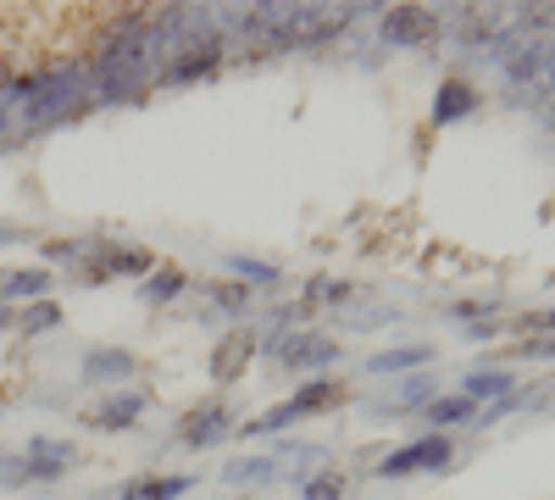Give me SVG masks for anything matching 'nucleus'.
<instances>
[{"mask_svg":"<svg viewBox=\"0 0 555 500\" xmlns=\"http://www.w3.org/2000/svg\"><path fill=\"white\" fill-rule=\"evenodd\" d=\"M444 462H450V439H416V445L400 450V457L384 462V473L395 478V473H411V467H444Z\"/></svg>","mask_w":555,"mask_h":500,"instance_id":"nucleus-1","label":"nucleus"},{"mask_svg":"<svg viewBox=\"0 0 555 500\" xmlns=\"http://www.w3.org/2000/svg\"><path fill=\"white\" fill-rule=\"evenodd\" d=\"M67 462H73V450H67V445H56V439H34V445H28V457H23V478H56Z\"/></svg>","mask_w":555,"mask_h":500,"instance_id":"nucleus-2","label":"nucleus"},{"mask_svg":"<svg viewBox=\"0 0 555 500\" xmlns=\"http://www.w3.org/2000/svg\"><path fill=\"white\" fill-rule=\"evenodd\" d=\"M44 290H51V279H44V272H7V284H0V300L7 306H28V300H39Z\"/></svg>","mask_w":555,"mask_h":500,"instance_id":"nucleus-3","label":"nucleus"},{"mask_svg":"<svg viewBox=\"0 0 555 500\" xmlns=\"http://www.w3.org/2000/svg\"><path fill=\"white\" fill-rule=\"evenodd\" d=\"M183 489H190V478H145V484H128V500H167Z\"/></svg>","mask_w":555,"mask_h":500,"instance_id":"nucleus-4","label":"nucleus"},{"mask_svg":"<svg viewBox=\"0 0 555 500\" xmlns=\"http://www.w3.org/2000/svg\"><path fill=\"white\" fill-rule=\"evenodd\" d=\"M133 412H139V400H133V395H122V400H106V406H101L95 423H101V428H128V423H133Z\"/></svg>","mask_w":555,"mask_h":500,"instance_id":"nucleus-5","label":"nucleus"},{"mask_svg":"<svg viewBox=\"0 0 555 500\" xmlns=\"http://www.w3.org/2000/svg\"><path fill=\"white\" fill-rule=\"evenodd\" d=\"M23 334H44V329H56V306L51 300H34V306H23V323H17Z\"/></svg>","mask_w":555,"mask_h":500,"instance_id":"nucleus-6","label":"nucleus"},{"mask_svg":"<svg viewBox=\"0 0 555 500\" xmlns=\"http://www.w3.org/2000/svg\"><path fill=\"white\" fill-rule=\"evenodd\" d=\"M222 428H228V418H222V412H206V418H195V423H190V439H195V445H206V439H217Z\"/></svg>","mask_w":555,"mask_h":500,"instance_id":"nucleus-7","label":"nucleus"},{"mask_svg":"<svg viewBox=\"0 0 555 500\" xmlns=\"http://www.w3.org/2000/svg\"><path fill=\"white\" fill-rule=\"evenodd\" d=\"M467 412H473V400L461 395V400H439V406H434L428 418H434V423H461V418H467Z\"/></svg>","mask_w":555,"mask_h":500,"instance_id":"nucleus-8","label":"nucleus"},{"mask_svg":"<svg viewBox=\"0 0 555 500\" xmlns=\"http://www.w3.org/2000/svg\"><path fill=\"white\" fill-rule=\"evenodd\" d=\"M423 356H428V350H395V356H378L373 368H378V373H400L405 361H423Z\"/></svg>","mask_w":555,"mask_h":500,"instance_id":"nucleus-9","label":"nucleus"},{"mask_svg":"<svg viewBox=\"0 0 555 500\" xmlns=\"http://www.w3.org/2000/svg\"><path fill=\"white\" fill-rule=\"evenodd\" d=\"M467 101H473V95H467V89H455V84H450V89H444V95H439V117H455V112H461V106H467Z\"/></svg>","mask_w":555,"mask_h":500,"instance_id":"nucleus-10","label":"nucleus"},{"mask_svg":"<svg viewBox=\"0 0 555 500\" xmlns=\"http://www.w3.org/2000/svg\"><path fill=\"white\" fill-rule=\"evenodd\" d=\"M428 28H434L428 17H423V23H416V17H389V34H395V39H411V34H428Z\"/></svg>","mask_w":555,"mask_h":500,"instance_id":"nucleus-11","label":"nucleus"},{"mask_svg":"<svg viewBox=\"0 0 555 500\" xmlns=\"http://www.w3.org/2000/svg\"><path fill=\"white\" fill-rule=\"evenodd\" d=\"M505 384H512V379H505V373H489V379H473V384H467V400H473V395H494V389H505Z\"/></svg>","mask_w":555,"mask_h":500,"instance_id":"nucleus-12","label":"nucleus"},{"mask_svg":"<svg viewBox=\"0 0 555 500\" xmlns=\"http://www.w3.org/2000/svg\"><path fill=\"white\" fill-rule=\"evenodd\" d=\"M306 495H311V500H322V495H339V478H317Z\"/></svg>","mask_w":555,"mask_h":500,"instance_id":"nucleus-13","label":"nucleus"},{"mask_svg":"<svg viewBox=\"0 0 555 500\" xmlns=\"http://www.w3.org/2000/svg\"><path fill=\"white\" fill-rule=\"evenodd\" d=\"M7 317H12V306H7V300H0V329H7Z\"/></svg>","mask_w":555,"mask_h":500,"instance_id":"nucleus-14","label":"nucleus"}]
</instances>
